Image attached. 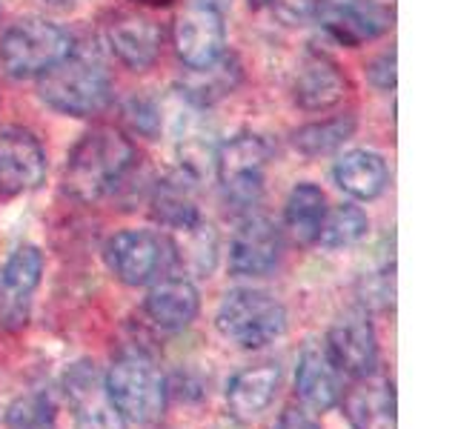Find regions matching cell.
<instances>
[{"mask_svg": "<svg viewBox=\"0 0 458 429\" xmlns=\"http://www.w3.org/2000/svg\"><path fill=\"white\" fill-rule=\"evenodd\" d=\"M135 147L121 129L98 126L86 132L75 149L69 152L64 169V189L81 200V204H95V200L112 195L126 181L135 166Z\"/></svg>", "mask_w": 458, "mask_h": 429, "instance_id": "obj_1", "label": "cell"}, {"mask_svg": "<svg viewBox=\"0 0 458 429\" xmlns=\"http://www.w3.org/2000/svg\"><path fill=\"white\" fill-rule=\"evenodd\" d=\"M106 395L126 424H155L169 404V381L143 349H123L104 375Z\"/></svg>", "mask_w": 458, "mask_h": 429, "instance_id": "obj_2", "label": "cell"}, {"mask_svg": "<svg viewBox=\"0 0 458 429\" xmlns=\"http://www.w3.org/2000/svg\"><path fill=\"white\" fill-rule=\"evenodd\" d=\"M75 52V40L64 26L43 18H26L12 23L0 38V63L14 80L47 75L52 66Z\"/></svg>", "mask_w": 458, "mask_h": 429, "instance_id": "obj_3", "label": "cell"}, {"mask_svg": "<svg viewBox=\"0 0 458 429\" xmlns=\"http://www.w3.org/2000/svg\"><path fill=\"white\" fill-rule=\"evenodd\" d=\"M40 100L69 118H95L112 104V80L98 63L69 55L40 75Z\"/></svg>", "mask_w": 458, "mask_h": 429, "instance_id": "obj_4", "label": "cell"}, {"mask_svg": "<svg viewBox=\"0 0 458 429\" xmlns=\"http://www.w3.org/2000/svg\"><path fill=\"white\" fill-rule=\"evenodd\" d=\"M215 326L241 349H264L286 332V309L264 290H233L215 312Z\"/></svg>", "mask_w": 458, "mask_h": 429, "instance_id": "obj_5", "label": "cell"}, {"mask_svg": "<svg viewBox=\"0 0 458 429\" xmlns=\"http://www.w3.org/2000/svg\"><path fill=\"white\" fill-rule=\"evenodd\" d=\"M106 266L126 286H147L166 278L175 269V249L169 235L155 229H123L104 247Z\"/></svg>", "mask_w": 458, "mask_h": 429, "instance_id": "obj_6", "label": "cell"}, {"mask_svg": "<svg viewBox=\"0 0 458 429\" xmlns=\"http://www.w3.org/2000/svg\"><path fill=\"white\" fill-rule=\"evenodd\" d=\"M269 161L272 149L261 135L241 132L229 138L215 157V172H218L226 204H233L235 209L255 206L264 195Z\"/></svg>", "mask_w": 458, "mask_h": 429, "instance_id": "obj_7", "label": "cell"}, {"mask_svg": "<svg viewBox=\"0 0 458 429\" xmlns=\"http://www.w3.org/2000/svg\"><path fill=\"white\" fill-rule=\"evenodd\" d=\"M172 43L186 69L218 61L226 46L224 9L212 0H186L172 23Z\"/></svg>", "mask_w": 458, "mask_h": 429, "instance_id": "obj_8", "label": "cell"}, {"mask_svg": "<svg viewBox=\"0 0 458 429\" xmlns=\"http://www.w3.org/2000/svg\"><path fill=\"white\" fill-rule=\"evenodd\" d=\"M43 278V252L32 243L14 249L0 266V329L18 332L29 324L35 292Z\"/></svg>", "mask_w": 458, "mask_h": 429, "instance_id": "obj_9", "label": "cell"}, {"mask_svg": "<svg viewBox=\"0 0 458 429\" xmlns=\"http://www.w3.org/2000/svg\"><path fill=\"white\" fill-rule=\"evenodd\" d=\"M315 18L333 40L344 46H361L390 32L395 14L378 0H318Z\"/></svg>", "mask_w": 458, "mask_h": 429, "instance_id": "obj_10", "label": "cell"}, {"mask_svg": "<svg viewBox=\"0 0 458 429\" xmlns=\"http://www.w3.org/2000/svg\"><path fill=\"white\" fill-rule=\"evenodd\" d=\"M327 352L341 375L364 378L378 372V338L369 315L361 309L344 312L327 332Z\"/></svg>", "mask_w": 458, "mask_h": 429, "instance_id": "obj_11", "label": "cell"}, {"mask_svg": "<svg viewBox=\"0 0 458 429\" xmlns=\"http://www.w3.org/2000/svg\"><path fill=\"white\" fill-rule=\"evenodd\" d=\"M47 178V152L40 140L21 126L0 129V192L26 195Z\"/></svg>", "mask_w": 458, "mask_h": 429, "instance_id": "obj_12", "label": "cell"}, {"mask_svg": "<svg viewBox=\"0 0 458 429\" xmlns=\"http://www.w3.org/2000/svg\"><path fill=\"white\" fill-rule=\"evenodd\" d=\"M64 392L72 412H75V429H126L123 415L109 400L104 375L95 369V364L81 361L69 366Z\"/></svg>", "mask_w": 458, "mask_h": 429, "instance_id": "obj_13", "label": "cell"}, {"mask_svg": "<svg viewBox=\"0 0 458 429\" xmlns=\"http://www.w3.org/2000/svg\"><path fill=\"white\" fill-rule=\"evenodd\" d=\"M281 229L264 214H250L229 243V272L235 278H264L281 261Z\"/></svg>", "mask_w": 458, "mask_h": 429, "instance_id": "obj_14", "label": "cell"}, {"mask_svg": "<svg viewBox=\"0 0 458 429\" xmlns=\"http://www.w3.org/2000/svg\"><path fill=\"white\" fill-rule=\"evenodd\" d=\"M106 43L126 69H149L164 46V29L143 12H118L106 23Z\"/></svg>", "mask_w": 458, "mask_h": 429, "instance_id": "obj_15", "label": "cell"}, {"mask_svg": "<svg viewBox=\"0 0 458 429\" xmlns=\"http://www.w3.org/2000/svg\"><path fill=\"white\" fill-rule=\"evenodd\" d=\"M344 400V415L352 429H395L398 426V407H395V383L390 378L372 375L352 378V386Z\"/></svg>", "mask_w": 458, "mask_h": 429, "instance_id": "obj_16", "label": "cell"}, {"mask_svg": "<svg viewBox=\"0 0 458 429\" xmlns=\"http://www.w3.org/2000/svg\"><path fill=\"white\" fill-rule=\"evenodd\" d=\"M293 97L304 112H327L347 97V78L333 57L324 52H307L295 72Z\"/></svg>", "mask_w": 458, "mask_h": 429, "instance_id": "obj_17", "label": "cell"}, {"mask_svg": "<svg viewBox=\"0 0 458 429\" xmlns=\"http://www.w3.org/2000/svg\"><path fill=\"white\" fill-rule=\"evenodd\" d=\"M295 392L301 404L315 412H327L341 404V372L333 364L324 343H307L301 349L295 366Z\"/></svg>", "mask_w": 458, "mask_h": 429, "instance_id": "obj_18", "label": "cell"}, {"mask_svg": "<svg viewBox=\"0 0 458 429\" xmlns=\"http://www.w3.org/2000/svg\"><path fill=\"white\" fill-rule=\"evenodd\" d=\"M143 312L157 329L178 332V329H186L198 318L200 295L190 278L166 275L152 283V290L143 298Z\"/></svg>", "mask_w": 458, "mask_h": 429, "instance_id": "obj_19", "label": "cell"}, {"mask_svg": "<svg viewBox=\"0 0 458 429\" xmlns=\"http://www.w3.org/2000/svg\"><path fill=\"white\" fill-rule=\"evenodd\" d=\"M281 383V369L276 364H258L241 369L226 386V407L229 415L238 421L258 418L272 400H276Z\"/></svg>", "mask_w": 458, "mask_h": 429, "instance_id": "obj_20", "label": "cell"}, {"mask_svg": "<svg viewBox=\"0 0 458 429\" xmlns=\"http://www.w3.org/2000/svg\"><path fill=\"white\" fill-rule=\"evenodd\" d=\"M333 178L338 183V189L347 192L350 198L376 200L386 189V183H390V169H386V161L378 152L352 149L344 152L335 161Z\"/></svg>", "mask_w": 458, "mask_h": 429, "instance_id": "obj_21", "label": "cell"}, {"mask_svg": "<svg viewBox=\"0 0 458 429\" xmlns=\"http://www.w3.org/2000/svg\"><path fill=\"white\" fill-rule=\"evenodd\" d=\"M241 83V63L235 55H221L218 61H212L200 69H186L181 78V95L192 100L195 106H212L221 97L233 95Z\"/></svg>", "mask_w": 458, "mask_h": 429, "instance_id": "obj_22", "label": "cell"}, {"mask_svg": "<svg viewBox=\"0 0 458 429\" xmlns=\"http://www.w3.org/2000/svg\"><path fill=\"white\" fill-rule=\"evenodd\" d=\"M324 214H327V198L321 192V186L298 183L284 206L286 235H290L298 247H312V243L318 240Z\"/></svg>", "mask_w": 458, "mask_h": 429, "instance_id": "obj_23", "label": "cell"}, {"mask_svg": "<svg viewBox=\"0 0 458 429\" xmlns=\"http://www.w3.org/2000/svg\"><path fill=\"white\" fill-rule=\"evenodd\" d=\"M152 212L155 218L161 221L166 229H186V226H195L204 218H200L198 204H195V192H192V181L186 175H175V178H166L155 186V195H152Z\"/></svg>", "mask_w": 458, "mask_h": 429, "instance_id": "obj_24", "label": "cell"}, {"mask_svg": "<svg viewBox=\"0 0 458 429\" xmlns=\"http://www.w3.org/2000/svg\"><path fill=\"white\" fill-rule=\"evenodd\" d=\"M352 132H355L352 114H333V118L301 126L293 135V147L304 157H321L341 149L352 138Z\"/></svg>", "mask_w": 458, "mask_h": 429, "instance_id": "obj_25", "label": "cell"}, {"mask_svg": "<svg viewBox=\"0 0 458 429\" xmlns=\"http://www.w3.org/2000/svg\"><path fill=\"white\" fill-rule=\"evenodd\" d=\"M369 232V218L364 209H358L352 204H341L335 209H327L318 240L324 249H347L361 243Z\"/></svg>", "mask_w": 458, "mask_h": 429, "instance_id": "obj_26", "label": "cell"}, {"mask_svg": "<svg viewBox=\"0 0 458 429\" xmlns=\"http://www.w3.org/2000/svg\"><path fill=\"white\" fill-rule=\"evenodd\" d=\"M6 429H57L49 392L32 390L12 400V407L6 409Z\"/></svg>", "mask_w": 458, "mask_h": 429, "instance_id": "obj_27", "label": "cell"}, {"mask_svg": "<svg viewBox=\"0 0 458 429\" xmlns=\"http://www.w3.org/2000/svg\"><path fill=\"white\" fill-rule=\"evenodd\" d=\"M315 6H318V0H272V9H276V14L286 26L310 21L315 14Z\"/></svg>", "mask_w": 458, "mask_h": 429, "instance_id": "obj_28", "label": "cell"}, {"mask_svg": "<svg viewBox=\"0 0 458 429\" xmlns=\"http://www.w3.org/2000/svg\"><path fill=\"white\" fill-rule=\"evenodd\" d=\"M369 80L376 83L381 92L395 89V52H384L378 61L369 66Z\"/></svg>", "mask_w": 458, "mask_h": 429, "instance_id": "obj_29", "label": "cell"}, {"mask_svg": "<svg viewBox=\"0 0 458 429\" xmlns=\"http://www.w3.org/2000/svg\"><path fill=\"white\" fill-rule=\"evenodd\" d=\"M272 429H321V424L312 418L310 412H304V409H286V412H281V418L276 421V426Z\"/></svg>", "mask_w": 458, "mask_h": 429, "instance_id": "obj_30", "label": "cell"}, {"mask_svg": "<svg viewBox=\"0 0 458 429\" xmlns=\"http://www.w3.org/2000/svg\"><path fill=\"white\" fill-rule=\"evenodd\" d=\"M250 6L252 9H267V6H272V0H250Z\"/></svg>", "mask_w": 458, "mask_h": 429, "instance_id": "obj_31", "label": "cell"}, {"mask_svg": "<svg viewBox=\"0 0 458 429\" xmlns=\"http://www.w3.org/2000/svg\"><path fill=\"white\" fill-rule=\"evenodd\" d=\"M49 4H55V6H72L75 0H49Z\"/></svg>", "mask_w": 458, "mask_h": 429, "instance_id": "obj_32", "label": "cell"}, {"mask_svg": "<svg viewBox=\"0 0 458 429\" xmlns=\"http://www.w3.org/2000/svg\"><path fill=\"white\" fill-rule=\"evenodd\" d=\"M212 4H218V6L224 9V4H226V0H212Z\"/></svg>", "mask_w": 458, "mask_h": 429, "instance_id": "obj_33", "label": "cell"}, {"mask_svg": "<svg viewBox=\"0 0 458 429\" xmlns=\"http://www.w3.org/2000/svg\"><path fill=\"white\" fill-rule=\"evenodd\" d=\"M152 4H164V0H152Z\"/></svg>", "mask_w": 458, "mask_h": 429, "instance_id": "obj_34", "label": "cell"}]
</instances>
